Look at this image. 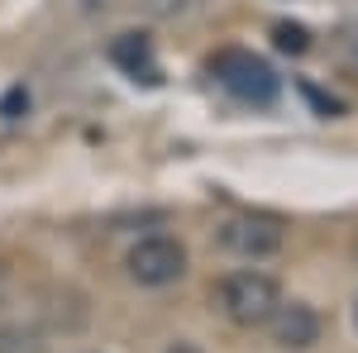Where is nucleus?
Listing matches in <instances>:
<instances>
[{
  "mask_svg": "<svg viewBox=\"0 0 358 353\" xmlns=\"http://www.w3.org/2000/svg\"><path fill=\"white\" fill-rule=\"evenodd\" d=\"M273 43L282 48V53H296V57H301L306 48H310V29L292 24V20H277V24H273Z\"/></svg>",
  "mask_w": 358,
  "mask_h": 353,
  "instance_id": "obj_8",
  "label": "nucleus"
},
{
  "mask_svg": "<svg viewBox=\"0 0 358 353\" xmlns=\"http://www.w3.org/2000/svg\"><path fill=\"white\" fill-rule=\"evenodd\" d=\"M124 268H129V277L138 287H172V282L187 277V248L177 239H167V234H148V239H138L129 248Z\"/></svg>",
  "mask_w": 358,
  "mask_h": 353,
  "instance_id": "obj_3",
  "label": "nucleus"
},
{
  "mask_svg": "<svg viewBox=\"0 0 358 353\" xmlns=\"http://www.w3.org/2000/svg\"><path fill=\"white\" fill-rule=\"evenodd\" d=\"M167 353H201V349H196V344H172Z\"/></svg>",
  "mask_w": 358,
  "mask_h": 353,
  "instance_id": "obj_10",
  "label": "nucleus"
},
{
  "mask_svg": "<svg viewBox=\"0 0 358 353\" xmlns=\"http://www.w3.org/2000/svg\"><path fill=\"white\" fill-rule=\"evenodd\" d=\"M220 248L239 253V258H268L282 248V224L263 215H234L220 224Z\"/></svg>",
  "mask_w": 358,
  "mask_h": 353,
  "instance_id": "obj_4",
  "label": "nucleus"
},
{
  "mask_svg": "<svg viewBox=\"0 0 358 353\" xmlns=\"http://www.w3.org/2000/svg\"><path fill=\"white\" fill-rule=\"evenodd\" d=\"M210 77L234 101H244V106H273L277 91H282L277 72L258 53H248V48H224V53H215L210 57Z\"/></svg>",
  "mask_w": 358,
  "mask_h": 353,
  "instance_id": "obj_1",
  "label": "nucleus"
},
{
  "mask_svg": "<svg viewBox=\"0 0 358 353\" xmlns=\"http://www.w3.org/2000/svg\"><path fill=\"white\" fill-rule=\"evenodd\" d=\"M277 305H282V291H277V282L268 277V272H229L220 282V310L234 320V325H244V329H258V325H268L277 315Z\"/></svg>",
  "mask_w": 358,
  "mask_h": 353,
  "instance_id": "obj_2",
  "label": "nucleus"
},
{
  "mask_svg": "<svg viewBox=\"0 0 358 353\" xmlns=\"http://www.w3.org/2000/svg\"><path fill=\"white\" fill-rule=\"evenodd\" d=\"M349 53H354V62H358V29L349 34Z\"/></svg>",
  "mask_w": 358,
  "mask_h": 353,
  "instance_id": "obj_11",
  "label": "nucleus"
},
{
  "mask_svg": "<svg viewBox=\"0 0 358 353\" xmlns=\"http://www.w3.org/2000/svg\"><path fill=\"white\" fill-rule=\"evenodd\" d=\"M268 329H273V339L282 349H310L320 339V315L306 301H282L277 315L268 320Z\"/></svg>",
  "mask_w": 358,
  "mask_h": 353,
  "instance_id": "obj_5",
  "label": "nucleus"
},
{
  "mask_svg": "<svg viewBox=\"0 0 358 353\" xmlns=\"http://www.w3.org/2000/svg\"><path fill=\"white\" fill-rule=\"evenodd\" d=\"M0 353H48L43 334L29 325H5L0 329Z\"/></svg>",
  "mask_w": 358,
  "mask_h": 353,
  "instance_id": "obj_7",
  "label": "nucleus"
},
{
  "mask_svg": "<svg viewBox=\"0 0 358 353\" xmlns=\"http://www.w3.org/2000/svg\"><path fill=\"white\" fill-rule=\"evenodd\" d=\"M24 110H29V91H24V86H10L5 101H0V115H5V120H20Z\"/></svg>",
  "mask_w": 358,
  "mask_h": 353,
  "instance_id": "obj_9",
  "label": "nucleus"
},
{
  "mask_svg": "<svg viewBox=\"0 0 358 353\" xmlns=\"http://www.w3.org/2000/svg\"><path fill=\"white\" fill-rule=\"evenodd\" d=\"M110 62L120 72H129L134 82L158 86V57H153V38L148 34H120L110 43Z\"/></svg>",
  "mask_w": 358,
  "mask_h": 353,
  "instance_id": "obj_6",
  "label": "nucleus"
}]
</instances>
